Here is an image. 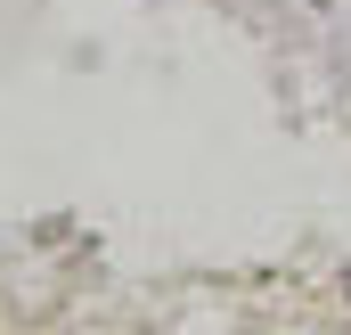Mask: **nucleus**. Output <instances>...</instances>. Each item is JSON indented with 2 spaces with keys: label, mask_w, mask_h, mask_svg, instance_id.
Wrapping results in <instances>:
<instances>
[]
</instances>
